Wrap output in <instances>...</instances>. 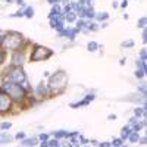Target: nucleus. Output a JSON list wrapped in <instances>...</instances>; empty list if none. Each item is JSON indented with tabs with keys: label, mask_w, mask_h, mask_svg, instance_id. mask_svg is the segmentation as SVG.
Here are the masks:
<instances>
[{
	"label": "nucleus",
	"mask_w": 147,
	"mask_h": 147,
	"mask_svg": "<svg viewBox=\"0 0 147 147\" xmlns=\"http://www.w3.org/2000/svg\"><path fill=\"white\" fill-rule=\"evenodd\" d=\"M138 143H140V146H146V143H147V138H146V137H140Z\"/></svg>",
	"instance_id": "nucleus-34"
},
{
	"label": "nucleus",
	"mask_w": 147,
	"mask_h": 147,
	"mask_svg": "<svg viewBox=\"0 0 147 147\" xmlns=\"http://www.w3.org/2000/svg\"><path fill=\"white\" fill-rule=\"evenodd\" d=\"M10 18H24V13H22V9H19L18 12H15V13H12L9 15Z\"/></svg>",
	"instance_id": "nucleus-28"
},
{
	"label": "nucleus",
	"mask_w": 147,
	"mask_h": 147,
	"mask_svg": "<svg viewBox=\"0 0 147 147\" xmlns=\"http://www.w3.org/2000/svg\"><path fill=\"white\" fill-rule=\"evenodd\" d=\"M15 3H16L18 6H21L22 9H24V7H27V5H25V2H24V0H15Z\"/></svg>",
	"instance_id": "nucleus-30"
},
{
	"label": "nucleus",
	"mask_w": 147,
	"mask_h": 147,
	"mask_svg": "<svg viewBox=\"0 0 147 147\" xmlns=\"http://www.w3.org/2000/svg\"><path fill=\"white\" fill-rule=\"evenodd\" d=\"M134 116H136L137 119L146 118V106H143V107H136V109H134Z\"/></svg>",
	"instance_id": "nucleus-10"
},
{
	"label": "nucleus",
	"mask_w": 147,
	"mask_h": 147,
	"mask_svg": "<svg viewBox=\"0 0 147 147\" xmlns=\"http://www.w3.org/2000/svg\"><path fill=\"white\" fill-rule=\"evenodd\" d=\"M137 93H140L143 97H146V84H140V87H137Z\"/></svg>",
	"instance_id": "nucleus-23"
},
{
	"label": "nucleus",
	"mask_w": 147,
	"mask_h": 147,
	"mask_svg": "<svg viewBox=\"0 0 147 147\" xmlns=\"http://www.w3.org/2000/svg\"><path fill=\"white\" fill-rule=\"evenodd\" d=\"M136 65H137V69H141V71L147 72V65H146V60L137 59V62H136Z\"/></svg>",
	"instance_id": "nucleus-18"
},
{
	"label": "nucleus",
	"mask_w": 147,
	"mask_h": 147,
	"mask_svg": "<svg viewBox=\"0 0 147 147\" xmlns=\"http://www.w3.org/2000/svg\"><path fill=\"white\" fill-rule=\"evenodd\" d=\"M99 28H100V25L97 22H87V30H88V32H96V31H99Z\"/></svg>",
	"instance_id": "nucleus-15"
},
{
	"label": "nucleus",
	"mask_w": 147,
	"mask_h": 147,
	"mask_svg": "<svg viewBox=\"0 0 147 147\" xmlns=\"http://www.w3.org/2000/svg\"><path fill=\"white\" fill-rule=\"evenodd\" d=\"M10 128H12V122H9V121L0 124V131H6V129H10Z\"/></svg>",
	"instance_id": "nucleus-22"
},
{
	"label": "nucleus",
	"mask_w": 147,
	"mask_h": 147,
	"mask_svg": "<svg viewBox=\"0 0 147 147\" xmlns=\"http://www.w3.org/2000/svg\"><path fill=\"white\" fill-rule=\"evenodd\" d=\"M127 6H128V0H122L121 5H119V7H122V9H125Z\"/></svg>",
	"instance_id": "nucleus-33"
},
{
	"label": "nucleus",
	"mask_w": 147,
	"mask_h": 147,
	"mask_svg": "<svg viewBox=\"0 0 147 147\" xmlns=\"http://www.w3.org/2000/svg\"><path fill=\"white\" fill-rule=\"evenodd\" d=\"M0 90H3L15 105H21V103H25V100L28 99L30 91L24 87L22 84L13 82V81H9V80H2V85H0Z\"/></svg>",
	"instance_id": "nucleus-1"
},
{
	"label": "nucleus",
	"mask_w": 147,
	"mask_h": 147,
	"mask_svg": "<svg viewBox=\"0 0 147 147\" xmlns=\"http://www.w3.org/2000/svg\"><path fill=\"white\" fill-rule=\"evenodd\" d=\"M143 43H147V31H146V28L143 30Z\"/></svg>",
	"instance_id": "nucleus-35"
},
{
	"label": "nucleus",
	"mask_w": 147,
	"mask_h": 147,
	"mask_svg": "<svg viewBox=\"0 0 147 147\" xmlns=\"http://www.w3.org/2000/svg\"><path fill=\"white\" fill-rule=\"evenodd\" d=\"M47 87L50 90V94L55 96V94H60L63 93L68 87V75L65 71H57L55 72L53 75L49 77V81H47Z\"/></svg>",
	"instance_id": "nucleus-2"
},
{
	"label": "nucleus",
	"mask_w": 147,
	"mask_h": 147,
	"mask_svg": "<svg viewBox=\"0 0 147 147\" xmlns=\"http://www.w3.org/2000/svg\"><path fill=\"white\" fill-rule=\"evenodd\" d=\"M2 80H9V81H13V82H18V84H24L25 81H28V77H27L25 71H24V68L9 65L3 72Z\"/></svg>",
	"instance_id": "nucleus-4"
},
{
	"label": "nucleus",
	"mask_w": 147,
	"mask_h": 147,
	"mask_svg": "<svg viewBox=\"0 0 147 147\" xmlns=\"http://www.w3.org/2000/svg\"><path fill=\"white\" fill-rule=\"evenodd\" d=\"M134 74H136V78H137V80H141V78H144V75H146V72L141 71V69H137Z\"/></svg>",
	"instance_id": "nucleus-26"
},
{
	"label": "nucleus",
	"mask_w": 147,
	"mask_h": 147,
	"mask_svg": "<svg viewBox=\"0 0 147 147\" xmlns=\"http://www.w3.org/2000/svg\"><path fill=\"white\" fill-rule=\"evenodd\" d=\"M27 43L25 37L18 31H7L5 32V38L2 43V47L6 52H15L18 49L24 47V44Z\"/></svg>",
	"instance_id": "nucleus-3"
},
{
	"label": "nucleus",
	"mask_w": 147,
	"mask_h": 147,
	"mask_svg": "<svg viewBox=\"0 0 147 147\" xmlns=\"http://www.w3.org/2000/svg\"><path fill=\"white\" fill-rule=\"evenodd\" d=\"M110 144H112V147H119V146L124 144V140H122V138H113V141Z\"/></svg>",
	"instance_id": "nucleus-24"
},
{
	"label": "nucleus",
	"mask_w": 147,
	"mask_h": 147,
	"mask_svg": "<svg viewBox=\"0 0 147 147\" xmlns=\"http://www.w3.org/2000/svg\"><path fill=\"white\" fill-rule=\"evenodd\" d=\"M99 147H112V144H110L109 141H103V143L99 144Z\"/></svg>",
	"instance_id": "nucleus-32"
},
{
	"label": "nucleus",
	"mask_w": 147,
	"mask_h": 147,
	"mask_svg": "<svg viewBox=\"0 0 147 147\" xmlns=\"http://www.w3.org/2000/svg\"><path fill=\"white\" fill-rule=\"evenodd\" d=\"M112 7H113V9H118V7H119V2H116V0H115V2L112 3Z\"/></svg>",
	"instance_id": "nucleus-37"
},
{
	"label": "nucleus",
	"mask_w": 147,
	"mask_h": 147,
	"mask_svg": "<svg viewBox=\"0 0 147 147\" xmlns=\"http://www.w3.org/2000/svg\"><path fill=\"white\" fill-rule=\"evenodd\" d=\"M12 140H13V137H12L9 132H0V144H5V143H10Z\"/></svg>",
	"instance_id": "nucleus-11"
},
{
	"label": "nucleus",
	"mask_w": 147,
	"mask_h": 147,
	"mask_svg": "<svg viewBox=\"0 0 147 147\" xmlns=\"http://www.w3.org/2000/svg\"><path fill=\"white\" fill-rule=\"evenodd\" d=\"M132 132V128L129 125H125V127H122V134H121V138L125 141V138H128V136Z\"/></svg>",
	"instance_id": "nucleus-14"
},
{
	"label": "nucleus",
	"mask_w": 147,
	"mask_h": 147,
	"mask_svg": "<svg viewBox=\"0 0 147 147\" xmlns=\"http://www.w3.org/2000/svg\"><path fill=\"white\" fill-rule=\"evenodd\" d=\"M37 144H38V138L35 137H27V138H24L21 140V146L22 147H35Z\"/></svg>",
	"instance_id": "nucleus-9"
},
{
	"label": "nucleus",
	"mask_w": 147,
	"mask_h": 147,
	"mask_svg": "<svg viewBox=\"0 0 147 147\" xmlns=\"http://www.w3.org/2000/svg\"><path fill=\"white\" fill-rule=\"evenodd\" d=\"M38 146H40V147H49L47 141H40V143H38Z\"/></svg>",
	"instance_id": "nucleus-36"
},
{
	"label": "nucleus",
	"mask_w": 147,
	"mask_h": 147,
	"mask_svg": "<svg viewBox=\"0 0 147 147\" xmlns=\"http://www.w3.org/2000/svg\"><path fill=\"white\" fill-rule=\"evenodd\" d=\"M15 138H16V140H24V138H27V134L24 132V131H19L16 136H15Z\"/></svg>",
	"instance_id": "nucleus-29"
},
{
	"label": "nucleus",
	"mask_w": 147,
	"mask_h": 147,
	"mask_svg": "<svg viewBox=\"0 0 147 147\" xmlns=\"http://www.w3.org/2000/svg\"><path fill=\"white\" fill-rule=\"evenodd\" d=\"M94 19L97 22H106L109 19V13H107V12H99V13H96Z\"/></svg>",
	"instance_id": "nucleus-12"
},
{
	"label": "nucleus",
	"mask_w": 147,
	"mask_h": 147,
	"mask_svg": "<svg viewBox=\"0 0 147 147\" xmlns=\"http://www.w3.org/2000/svg\"><path fill=\"white\" fill-rule=\"evenodd\" d=\"M129 143H138V140H140V134L138 132H136V131H132L131 134H129V136H128V138H127Z\"/></svg>",
	"instance_id": "nucleus-17"
},
{
	"label": "nucleus",
	"mask_w": 147,
	"mask_h": 147,
	"mask_svg": "<svg viewBox=\"0 0 147 147\" xmlns=\"http://www.w3.org/2000/svg\"><path fill=\"white\" fill-rule=\"evenodd\" d=\"M146 24H147L146 16H141V18L137 21V27H138V28H141V30H144V28H146Z\"/></svg>",
	"instance_id": "nucleus-21"
},
{
	"label": "nucleus",
	"mask_w": 147,
	"mask_h": 147,
	"mask_svg": "<svg viewBox=\"0 0 147 147\" xmlns=\"http://www.w3.org/2000/svg\"><path fill=\"white\" fill-rule=\"evenodd\" d=\"M43 77H44V78H49V77H50V72H49V71H46V72L43 74Z\"/></svg>",
	"instance_id": "nucleus-39"
},
{
	"label": "nucleus",
	"mask_w": 147,
	"mask_h": 147,
	"mask_svg": "<svg viewBox=\"0 0 147 147\" xmlns=\"http://www.w3.org/2000/svg\"><path fill=\"white\" fill-rule=\"evenodd\" d=\"M140 59L146 60V49H141V50H140Z\"/></svg>",
	"instance_id": "nucleus-31"
},
{
	"label": "nucleus",
	"mask_w": 147,
	"mask_h": 147,
	"mask_svg": "<svg viewBox=\"0 0 147 147\" xmlns=\"http://www.w3.org/2000/svg\"><path fill=\"white\" fill-rule=\"evenodd\" d=\"M52 136L50 134H38V136H37V138H38V141H47L49 138H50Z\"/></svg>",
	"instance_id": "nucleus-25"
},
{
	"label": "nucleus",
	"mask_w": 147,
	"mask_h": 147,
	"mask_svg": "<svg viewBox=\"0 0 147 147\" xmlns=\"http://www.w3.org/2000/svg\"><path fill=\"white\" fill-rule=\"evenodd\" d=\"M6 57H7V52L5 50V49H3L2 46H0V66H2V65L5 63Z\"/></svg>",
	"instance_id": "nucleus-19"
},
{
	"label": "nucleus",
	"mask_w": 147,
	"mask_h": 147,
	"mask_svg": "<svg viewBox=\"0 0 147 147\" xmlns=\"http://www.w3.org/2000/svg\"><path fill=\"white\" fill-rule=\"evenodd\" d=\"M122 47H127V49H131V47H134V41L132 40H127V41H124L121 44Z\"/></svg>",
	"instance_id": "nucleus-27"
},
{
	"label": "nucleus",
	"mask_w": 147,
	"mask_h": 147,
	"mask_svg": "<svg viewBox=\"0 0 147 147\" xmlns=\"http://www.w3.org/2000/svg\"><path fill=\"white\" fill-rule=\"evenodd\" d=\"M22 13H24V18L31 19V18L34 16V7H32V6H27V7H24V9H22Z\"/></svg>",
	"instance_id": "nucleus-13"
},
{
	"label": "nucleus",
	"mask_w": 147,
	"mask_h": 147,
	"mask_svg": "<svg viewBox=\"0 0 147 147\" xmlns=\"http://www.w3.org/2000/svg\"><path fill=\"white\" fill-rule=\"evenodd\" d=\"M97 49H99V44H97L96 41H88L87 43V50L88 52H96Z\"/></svg>",
	"instance_id": "nucleus-20"
},
{
	"label": "nucleus",
	"mask_w": 147,
	"mask_h": 147,
	"mask_svg": "<svg viewBox=\"0 0 147 147\" xmlns=\"http://www.w3.org/2000/svg\"><path fill=\"white\" fill-rule=\"evenodd\" d=\"M116 118H118L116 115H109V119L110 121H116Z\"/></svg>",
	"instance_id": "nucleus-38"
},
{
	"label": "nucleus",
	"mask_w": 147,
	"mask_h": 147,
	"mask_svg": "<svg viewBox=\"0 0 147 147\" xmlns=\"http://www.w3.org/2000/svg\"><path fill=\"white\" fill-rule=\"evenodd\" d=\"M15 103L12 102L10 97L3 91L0 90V115H7L12 112V109H13Z\"/></svg>",
	"instance_id": "nucleus-7"
},
{
	"label": "nucleus",
	"mask_w": 147,
	"mask_h": 147,
	"mask_svg": "<svg viewBox=\"0 0 147 147\" xmlns=\"http://www.w3.org/2000/svg\"><path fill=\"white\" fill-rule=\"evenodd\" d=\"M52 56H53V50H52V49L40 46V44H32L28 59L31 60V62H43V60L50 59Z\"/></svg>",
	"instance_id": "nucleus-5"
},
{
	"label": "nucleus",
	"mask_w": 147,
	"mask_h": 147,
	"mask_svg": "<svg viewBox=\"0 0 147 147\" xmlns=\"http://www.w3.org/2000/svg\"><path fill=\"white\" fill-rule=\"evenodd\" d=\"M77 19H78V16H77V13H75L74 10H71L69 13H66V15H65V21H66L68 24H71V22H75Z\"/></svg>",
	"instance_id": "nucleus-16"
},
{
	"label": "nucleus",
	"mask_w": 147,
	"mask_h": 147,
	"mask_svg": "<svg viewBox=\"0 0 147 147\" xmlns=\"http://www.w3.org/2000/svg\"><path fill=\"white\" fill-rule=\"evenodd\" d=\"M34 96L35 97H38V99H47V97H50V90H49L47 87V84L46 82H38L35 85V88H34Z\"/></svg>",
	"instance_id": "nucleus-8"
},
{
	"label": "nucleus",
	"mask_w": 147,
	"mask_h": 147,
	"mask_svg": "<svg viewBox=\"0 0 147 147\" xmlns=\"http://www.w3.org/2000/svg\"><path fill=\"white\" fill-rule=\"evenodd\" d=\"M27 44H30V41H27L25 44H24V47L18 49V50H15V52H12V56H10V65L12 66L22 68L24 65L28 62V50L25 47Z\"/></svg>",
	"instance_id": "nucleus-6"
}]
</instances>
